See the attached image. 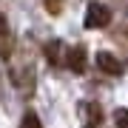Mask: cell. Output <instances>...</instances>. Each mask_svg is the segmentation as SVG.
<instances>
[{"mask_svg":"<svg viewBox=\"0 0 128 128\" xmlns=\"http://www.w3.org/2000/svg\"><path fill=\"white\" fill-rule=\"evenodd\" d=\"M9 80H12V86L17 88L23 97H28V94L34 91V66L28 63V60H23V57L12 60V66H9Z\"/></svg>","mask_w":128,"mask_h":128,"instance_id":"cell-1","label":"cell"},{"mask_svg":"<svg viewBox=\"0 0 128 128\" xmlns=\"http://www.w3.org/2000/svg\"><path fill=\"white\" fill-rule=\"evenodd\" d=\"M111 9L105 3H88V9H86V28H102V26H108L111 23Z\"/></svg>","mask_w":128,"mask_h":128,"instance_id":"cell-2","label":"cell"},{"mask_svg":"<svg viewBox=\"0 0 128 128\" xmlns=\"http://www.w3.org/2000/svg\"><path fill=\"white\" fill-rule=\"evenodd\" d=\"M77 114H80L82 122H86V128H100V122H102V108H100V102H94V100H82L77 105Z\"/></svg>","mask_w":128,"mask_h":128,"instance_id":"cell-3","label":"cell"},{"mask_svg":"<svg viewBox=\"0 0 128 128\" xmlns=\"http://www.w3.org/2000/svg\"><path fill=\"white\" fill-rule=\"evenodd\" d=\"M94 63H97V68H100V71L111 74V77H120V74L125 71V63H122L117 54H111V51H100V54L94 57Z\"/></svg>","mask_w":128,"mask_h":128,"instance_id":"cell-4","label":"cell"},{"mask_svg":"<svg viewBox=\"0 0 128 128\" xmlns=\"http://www.w3.org/2000/svg\"><path fill=\"white\" fill-rule=\"evenodd\" d=\"M63 63L68 66L71 71L82 74V71H86V63H88V57H86V46H71V48H66V60H63Z\"/></svg>","mask_w":128,"mask_h":128,"instance_id":"cell-5","label":"cell"},{"mask_svg":"<svg viewBox=\"0 0 128 128\" xmlns=\"http://www.w3.org/2000/svg\"><path fill=\"white\" fill-rule=\"evenodd\" d=\"M43 51H46V60H48L51 66H63V60H66L63 51H66V46H63L60 40H48L46 46H43Z\"/></svg>","mask_w":128,"mask_h":128,"instance_id":"cell-6","label":"cell"},{"mask_svg":"<svg viewBox=\"0 0 128 128\" xmlns=\"http://www.w3.org/2000/svg\"><path fill=\"white\" fill-rule=\"evenodd\" d=\"M20 128H43V122H40V117L34 111H26L23 120H20Z\"/></svg>","mask_w":128,"mask_h":128,"instance_id":"cell-7","label":"cell"},{"mask_svg":"<svg viewBox=\"0 0 128 128\" xmlns=\"http://www.w3.org/2000/svg\"><path fill=\"white\" fill-rule=\"evenodd\" d=\"M43 6H46V12L48 14H63V9H66V0H43Z\"/></svg>","mask_w":128,"mask_h":128,"instance_id":"cell-8","label":"cell"},{"mask_svg":"<svg viewBox=\"0 0 128 128\" xmlns=\"http://www.w3.org/2000/svg\"><path fill=\"white\" fill-rule=\"evenodd\" d=\"M111 120H114V125H117V128H128V111H125V108H117Z\"/></svg>","mask_w":128,"mask_h":128,"instance_id":"cell-9","label":"cell"},{"mask_svg":"<svg viewBox=\"0 0 128 128\" xmlns=\"http://www.w3.org/2000/svg\"><path fill=\"white\" fill-rule=\"evenodd\" d=\"M6 37H12L9 34V20H6L3 12H0V40H6Z\"/></svg>","mask_w":128,"mask_h":128,"instance_id":"cell-10","label":"cell"}]
</instances>
